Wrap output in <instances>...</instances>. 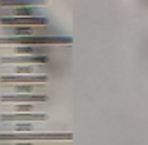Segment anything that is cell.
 Segmentation results:
<instances>
[{
    "label": "cell",
    "mask_w": 148,
    "mask_h": 145,
    "mask_svg": "<svg viewBox=\"0 0 148 145\" xmlns=\"http://www.w3.org/2000/svg\"><path fill=\"white\" fill-rule=\"evenodd\" d=\"M73 39L70 37H2L0 44L11 46H52V44H71Z\"/></svg>",
    "instance_id": "obj_1"
},
{
    "label": "cell",
    "mask_w": 148,
    "mask_h": 145,
    "mask_svg": "<svg viewBox=\"0 0 148 145\" xmlns=\"http://www.w3.org/2000/svg\"><path fill=\"white\" fill-rule=\"evenodd\" d=\"M0 63H32V65H44L49 63L47 56H2Z\"/></svg>",
    "instance_id": "obj_2"
},
{
    "label": "cell",
    "mask_w": 148,
    "mask_h": 145,
    "mask_svg": "<svg viewBox=\"0 0 148 145\" xmlns=\"http://www.w3.org/2000/svg\"><path fill=\"white\" fill-rule=\"evenodd\" d=\"M47 75H0V82H45Z\"/></svg>",
    "instance_id": "obj_3"
},
{
    "label": "cell",
    "mask_w": 148,
    "mask_h": 145,
    "mask_svg": "<svg viewBox=\"0 0 148 145\" xmlns=\"http://www.w3.org/2000/svg\"><path fill=\"white\" fill-rule=\"evenodd\" d=\"M0 121H47L45 114H2Z\"/></svg>",
    "instance_id": "obj_4"
},
{
    "label": "cell",
    "mask_w": 148,
    "mask_h": 145,
    "mask_svg": "<svg viewBox=\"0 0 148 145\" xmlns=\"http://www.w3.org/2000/svg\"><path fill=\"white\" fill-rule=\"evenodd\" d=\"M47 0H0V7H40V6H45Z\"/></svg>",
    "instance_id": "obj_5"
},
{
    "label": "cell",
    "mask_w": 148,
    "mask_h": 145,
    "mask_svg": "<svg viewBox=\"0 0 148 145\" xmlns=\"http://www.w3.org/2000/svg\"><path fill=\"white\" fill-rule=\"evenodd\" d=\"M45 95H7L0 96V102H45Z\"/></svg>",
    "instance_id": "obj_6"
},
{
    "label": "cell",
    "mask_w": 148,
    "mask_h": 145,
    "mask_svg": "<svg viewBox=\"0 0 148 145\" xmlns=\"http://www.w3.org/2000/svg\"><path fill=\"white\" fill-rule=\"evenodd\" d=\"M16 52H26L28 56H45V47L42 49H35L33 46H18L16 47Z\"/></svg>",
    "instance_id": "obj_7"
},
{
    "label": "cell",
    "mask_w": 148,
    "mask_h": 145,
    "mask_svg": "<svg viewBox=\"0 0 148 145\" xmlns=\"http://www.w3.org/2000/svg\"><path fill=\"white\" fill-rule=\"evenodd\" d=\"M35 66H18L16 68V75H33L32 72H33Z\"/></svg>",
    "instance_id": "obj_8"
},
{
    "label": "cell",
    "mask_w": 148,
    "mask_h": 145,
    "mask_svg": "<svg viewBox=\"0 0 148 145\" xmlns=\"http://www.w3.org/2000/svg\"><path fill=\"white\" fill-rule=\"evenodd\" d=\"M16 129H18L19 133H23V131H28V133H32L33 126H32V124H18V126H16Z\"/></svg>",
    "instance_id": "obj_9"
},
{
    "label": "cell",
    "mask_w": 148,
    "mask_h": 145,
    "mask_svg": "<svg viewBox=\"0 0 148 145\" xmlns=\"http://www.w3.org/2000/svg\"><path fill=\"white\" fill-rule=\"evenodd\" d=\"M14 110H18V112H32L33 107H32V103H30V105H18Z\"/></svg>",
    "instance_id": "obj_10"
},
{
    "label": "cell",
    "mask_w": 148,
    "mask_h": 145,
    "mask_svg": "<svg viewBox=\"0 0 148 145\" xmlns=\"http://www.w3.org/2000/svg\"><path fill=\"white\" fill-rule=\"evenodd\" d=\"M16 89H18V91H32L33 88H32V86H23V88H16Z\"/></svg>",
    "instance_id": "obj_11"
},
{
    "label": "cell",
    "mask_w": 148,
    "mask_h": 145,
    "mask_svg": "<svg viewBox=\"0 0 148 145\" xmlns=\"http://www.w3.org/2000/svg\"><path fill=\"white\" fill-rule=\"evenodd\" d=\"M16 145H33V143L32 142H18Z\"/></svg>",
    "instance_id": "obj_12"
}]
</instances>
